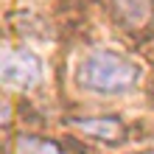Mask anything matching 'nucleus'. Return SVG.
Returning <instances> with one entry per match:
<instances>
[{
	"instance_id": "obj_6",
	"label": "nucleus",
	"mask_w": 154,
	"mask_h": 154,
	"mask_svg": "<svg viewBox=\"0 0 154 154\" xmlns=\"http://www.w3.org/2000/svg\"><path fill=\"white\" fill-rule=\"evenodd\" d=\"M8 121H11V106H8V104H0V129L8 126Z\"/></svg>"
},
{
	"instance_id": "obj_4",
	"label": "nucleus",
	"mask_w": 154,
	"mask_h": 154,
	"mask_svg": "<svg viewBox=\"0 0 154 154\" xmlns=\"http://www.w3.org/2000/svg\"><path fill=\"white\" fill-rule=\"evenodd\" d=\"M151 0H112V14L126 31H137L151 20Z\"/></svg>"
},
{
	"instance_id": "obj_7",
	"label": "nucleus",
	"mask_w": 154,
	"mask_h": 154,
	"mask_svg": "<svg viewBox=\"0 0 154 154\" xmlns=\"http://www.w3.org/2000/svg\"><path fill=\"white\" fill-rule=\"evenodd\" d=\"M140 154H154V151H140Z\"/></svg>"
},
{
	"instance_id": "obj_1",
	"label": "nucleus",
	"mask_w": 154,
	"mask_h": 154,
	"mask_svg": "<svg viewBox=\"0 0 154 154\" xmlns=\"http://www.w3.org/2000/svg\"><path fill=\"white\" fill-rule=\"evenodd\" d=\"M76 81L87 93H126L140 81V67L132 59L121 56L112 51H93L79 62L76 67Z\"/></svg>"
},
{
	"instance_id": "obj_5",
	"label": "nucleus",
	"mask_w": 154,
	"mask_h": 154,
	"mask_svg": "<svg viewBox=\"0 0 154 154\" xmlns=\"http://www.w3.org/2000/svg\"><path fill=\"white\" fill-rule=\"evenodd\" d=\"M14 154H67L59 140L37 137V134H20L14 140Z\"/></svg>"
},
{
	"instance_id": "obj_3",
	"label": "nucleus",
	"mask_w": 154,
	"mask_h": 154,
	"mask_svg": "<svg viewBox=\"0 0 154 154\" xmlns=\"http://www.w3.org/2000/svg\"><path fill=\"white\" fill-rule=\"evenodd\" d=\"M70 126L79 132H84L87 137H95L101 143H123L126 140V126L112 115H101V118H73Z\"/></svg>"
},
{
	"instance_id": "obj_8",
	"label": "nucleus",
	"mask_w": 154,
	"mask_h": 154,
	"mask_svg": "<svg viewBox=\"0 0 154 154\" xmlns=\"http://www.w3.org/2000/svg\"><path fill=\"white\" fill-rule=\"evenodd\" d=\"M151 95H154V84H151Z\"/></svg>"
},
{
	"instance_id": "obj_2",
	"label": "nucleus",
	"mask_w": 154,
	"mask_h": 154,
	"mask_svg": "<svg viewBox=\"0 0 154 154\" xmlns=\"http://www.w3.org/2000/svg\"><path fill=\"white\" fill-rule=\"evenodd\" d=\"M42 81V62L37 53L0 45V87L34 90Z\"/></svg>"
}]
</instances>
